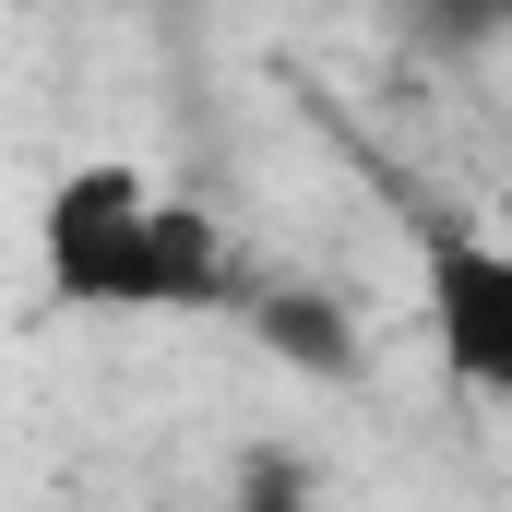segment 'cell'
Segmentation results:
<instances>
[{"instance_id":"obj_1","label":"cell","mask_w":512,"mask_h":512,"mask_svg":"<svg viewBox=\"0 0 512 512\" xmlns=\"http://www.w3.org/2000/svg\"><path fill=\"white\" fill-rule=\"evenodd\" d=\"M36 298L72 322H143V310H227L239 262L227 227L155 191V167L84 155L36 191Z\"/></svg>"},{"instance_id":"obj_2","label":"cell","mask_w":512,"mask_h":512,"mask_svg":"<svg viewBox=\"0 0 512 512\" xmlns=\"http://www.w3.org/2000/svg\"><path fill=\"white\" fill-rule=\"evenodd\" d=\"M417 274H429V346H441L453 393L501 405L512 393V251L489 227H441L417 251Z\"/></svg>"}]
</instances>
